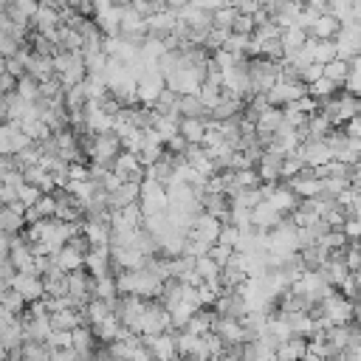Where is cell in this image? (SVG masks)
Listing matches in <instances>:
<instances>
[{
  "mask_svg": "<svg viewBox=\"0 0 361 361\" xmlns=\"http://www.w3.org/2000/svg\"><path fill=\"white\" fill-rule=\"evenodd\" d=\"M237 14H240V11H237L234 6H223V8L212 11V28L231 34V31H234V20H237Z\"/></svg>",
  "mask_w": 361,
  "mask_h": 361,
  "instance_id": "277c9868",
  "label": "cell"
},
{
  "mask_svg": "<svg viewBox=\"0 0 361 361\" xmlns=\"http://www.w3.org/2000/svg\"><path fill=\"white\" fill-rule=\"evenodd\" d=\"M197 6H203V8H209V11H217V8H223V6H228V0H195Z\"/></svg>",
  "mask_w": 361,
  "mask_h": 361,
  "instance_id": "9c48e42d",
  "label": "cell"
},
{
  "mask_svg": "<svg viewBox=\"0 0 361 361\" xmlns=\"http://www.w3.org/2000/svg\"><path fill=\"white\" fill-rule=\"evenodd\" d=\"M254 28H257L254 14H237V20H234V31L237 34H251Z\"/></svg>",
  "mask_w": 361,
  "mask_h": 361,
  "instance_id": "52a82bcc",
  "label": "cell"
},
{
  "mask_svg": "<svg viewBox=\"0 0 361 361\" xmlns=\"http://www.w3.org/2000/svg\"><path fill=\"white\" fill-rule=\"evenodd\" d=\"M183 133H186L189 138H200V124H197V121H186V124H183Z\"/></svg>",
  "mask_w": 361,
  "mask_h": 361,
  "instance_id": "30bf717a",
  "label": "cell"
},
{
  "mask_svg": "<svg viewBox=\"0 0 361 361\" xmlns=\"http://www.w3.org/2000/svg\"><path fill=\"white\" fill-rule=\"evenodd\" d=\"M82 65L85 62H82V56L76 51H59L54 56V71H59L65 82H76L82 76Z\"/></svg>",
  "mask_w": 361,
  "mask_h": 361,
  "instance_id": "6da1fadb",
  "label": "cell"
},
{
  "mask_svg": "<svg viewBox=\"0 0 361 361\" xmlns=\"http://www.w3.org/2000/svg\"><path fill=\"white\" fill-rule=\"evenodd\" d=\"M23 226V214L17 206H6L0 209V231H14Z\"/></svg>",
  "mask_w": 361,
  "mask_h": 361,
  "instance_id": "8992f818",
  "label": "cell"
},
{
  "mask_svg": "<svg viewBox=\"0 0 361 361\" xmlns=\"http://www.w3.org/2000/svg\"><path fill=\"white\" fill-rule=\"evenodd\" d=\"M20 96H23V99H31V96H37V82H34V76H25V79H20Z\"/></svg>",
  "mask_w": 361,
  "mask_h": 361,
  "instance_id": "ba28073f",
  "label": "cell"
},
{
  "mask_svg": "<svg viewBox=\"0 0 361 361\" xmlns=\"http://www.w3.org/2000/svg\"><path fill=\"white\" fill-rule=\"evenodd\" d=\"M25 141H28V138H25V130H23V127H14V124L0 127V152H3V155L23 149Z\"/></svg>",
  "mask_w": 361,
  "mask_h": 361,
  "instance_id": "7a4b0ae2",
  "label": "cell"
},
{
  "mask_svg": "<svg viewBox=\"0 0 361 361\" xmlns=\"http://www.w3.org/2000/svg\"><path fill=\"white\" fill-rule=\"evenodd\" d=\"M183 110H186L189 116H197V110H200V102H197V99H183Z\"/></svg>",
  "mask_w": 361,
  "mask_h": 361,
  "instance_id": "8fae6325",
  "label": "cell"
},
{
  "mask_svg": "<svg viewBox=\"0 0 361 361\" xmlns=\"http://www.w3.org/2000/svg\"><path fill=\"white\" fill-rule=\"evenodd\" d=\"M338 28H341V25H338V20H336L333 14H327V11H324V14H319V17H316V23L307 28V34H310V37H316V39H330L333 34H338Z\"/></svg>",
  "mask_w": 361,
  "mask_h": 361,
  "instance_id": "3957f363",
  "label": "cell"
},
{
  "mask_svg": "<svg viewBox=\"0 0 361 361\" xmlns=\"http://www.w3.org/2000/svg\"><path fill=\"white\" fill-rule=\"evenodd\" d=\"M248 76L257 82V85H271L274 82V76H276V65L274 62H254V68L248 71Z\"/></svg>",
  "mask_w": 361,
  "mask_h": 361,
  "instance_id": "5b68a950",
  "label": "cell"
}]
</instances>
